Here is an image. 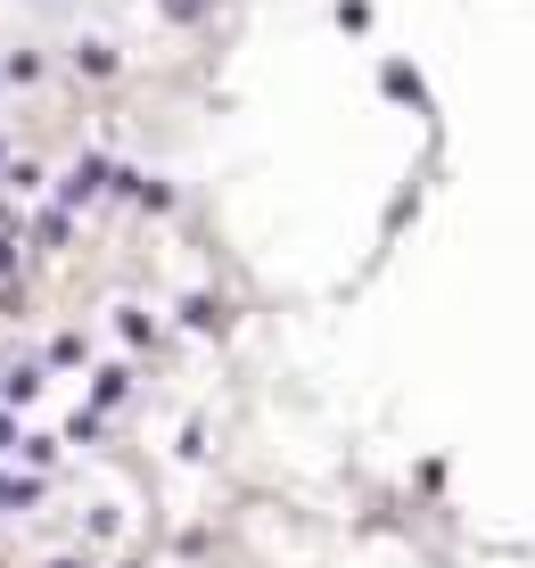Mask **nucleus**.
Wrapping results in <instances>:
<instances>
[{
	"instance_id": "f03ea898",
	"label": "nucleus",
	"mask_w": 535,
	"mask_h": 568,
	"mask_svg": "<svg viewBox=\"0 0 535 568\" xmlns=\"http://www.w3.org/2000/svg\"><path fill=\"white\" fill-rule=\"evenodd\" d=\"M165 9H173V17H198V9H206V0H165Z\"/></svg>"
},
{
	"instance_id": "f257e3e1",
	"label": "nucleus",
	"mask_w": 535,
	"mask_h": 568,
	"mask_svg": "<svg viewBox=\"0 0 535 568\" xmlns=\"http://www.w3.org/2000/svg\"><path fill=\"white\" fill-rule=\"evenodd\" d=\"M17 247H26V223L0 206V288H9V272H17Z\"/></svg>"
}]
</instances>
